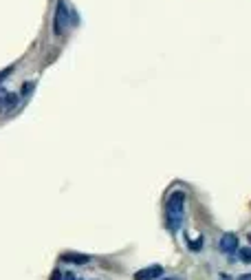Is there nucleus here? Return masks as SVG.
Listing matches in <instances>:
<instances>
[{
  "label": "nucleus",
  "instance_id": "423d86ee",
  "mask_svg": "<svg viewBox=\"0 0 251 280\" xmlns=\"http://www.w3.org/2000/svg\"><path fill=\"white\" fill-rule=\"evenodd\" d=\"M60 260L62 263H71V265H86L90 263V256H86V254H62Z\"/></svg>",
  "mask_w": 251,
  "mask_h": 280
},
{
  "label": "nucleus",
  "instance_id": "1a4fd4ad",
  "mask_svg": "<svg viewBox=\"0 0 251 280\" xmlns=\"http://www.w3.org/2000/svg\"><path fill=\"white\" fill-rule=\"evenodd\" d=\"M14 69H16V66H9V69H5L3 73H0V82H3L5 77H9V75H11V71H14Z\"/></svg>",
  "mask_w": 251,
  "mask_h": 280
},
{
  "label": "nucleus",
  "instance_id": "20e7f679",
  "mask_svg": "<svg viewBox=\"0 0 251 280\" xmlns=\"http://www.w3.org/2000/svg\"><path fill=\"white\" fill-rule=\"evenodd\" d=\"M18 97L16 93H11V90H7V88H0V113H7V111H11V108H16L18 106Z\"/></svg>",
  "mask_w": 251,
  "mask_h": 280
},
{
  "label": "nucleus",
  "instance_id": "0eeeda50",
  "mask_svg": "<svg viewBox=\"0 0 251 280\" xmlns=\"http://www.w3.org/2000/svg\"><path fill=\"white\" fill-rule=\"evenodd\" d=\"M238 258L242 260V263H249L251 265V247H238Z\"/></svg>",
  "mask_w": 251,
  "mask_h": 280
},
{
  "label": "nucleus",
  "instance_id": "ddd939ff",
  "mask_svg": "<svg viewBox=\"0 0 251 280\" xmlns=\"http://www.w3.org/2000/svg\"><path fill=\"white\" fill-rule=\"evenodd\" d=\"M249 245H251V232H249Z\"/></svg>",
  "mask_w": 251,
  "mask_h": 280
},
{
  "label": "nucleus",
  "instance_id": "f257e3e1",
  "mask_svg": "<svg viewBox=\"0 0 251 280\" xmlns=\"http://www.w3.org/2000/svg\"><path fill=\"white\" fill-rule=\"evenodd\" d=\"M183 221H185V192L174 190L165 203V223H168L170 232H179Z\"/></svg>",
  "mask_w": 251,
  "mask_h": 280
},
{
  "label": "nucleus",
  "instance_id": "39448f33",
  "mask_svg": "<svg viewBox=\"0 0 251 280\" xmlns=\"http://www.w3.org/2000/svg\"><path fill=\"white\" fill-rule=\"evenodd\" d=\"M163 276V267L161 265H152V267H143L134 273V280H159Z\"/></svg>",
  "mask_w": 251,
  "mask_h": 280
},
{
  "label": "nucleus",
  "instance_id": "7ed1b4c3",
  "mask_svg": "<svg viewBox=\"0 0 251 280\" xmlns=\"http://www.w3.org/2000/svg\"><path fill=\"white\" fill-rule=\"evenodd\" d=\"M218 247H220V252L223 254H227V256H234V254L238 252V236L236 234H223L220 236V241H218Z\"/></svg>",
  "mask_w": 251,
  "mask_h": 280
},
{
  "label": "nucleus",
  "instance_id": "9d476101",
  "mask_svg": "<svg viewBox=\"0 0 251 280\" xmlns=\"http://www.w3.org/2000/svg\"><path fill=\"white\" fill-rule=\"evenodd\" d=\"M31 88H33V84L27 82V84H24V88H22V95H29V93H31Z\"/></svg>",
  "mask_w": 251,
  "mask_h": 280
},
{
  "label": "nucleus",
  "instance_id": "f8f14e48",
  "mask_svg": "<svg viewBox=\"0 0 251 280\" xmlns=\"http://www.w3.org/2000/svg\"><path fill=\"white\" fill-rule=\"evenodd\" d=\"M220 278H223V280H231L229 273H220Z\"/></svg>",
  "mask_w": 251,
  "mask_h": 280
},
{
  "label": "nucleus",
  "instance_id": "6e6552de",
  "mask_svg": "<svg viewBox=\"0 0 251 280\" xmlns=\"http://www.w3.org/2000/svg\"><path fill=\"white\" fill-rule=\"evenodd\" d=\"M189 249H192V252H200V249H203V236H198L196 241H189Z\"/></svg>",
  "mask_w": 251,
  "mask_h": 280
},
{
  "label": "nucleus",
  "instance_id": "f03ea898",
  "mask_svg": "<svg viewBox=\"0 0 251 280\" xmlns=\"http://www.w3.org/2000/svg\"><path fill=\"white\" fill-rule=\"evenodd\" d=\"M66 27H69V7H66L64 0H58V5H55V16H53V33L64 35Z\"/></svg>",
  "mask_w": 251,
  "mask_h": 280
},
{
  "label": "nucleus",
  "instance_id": "9b49d317",
  "mask_svg": "<svg viewBox=\"0 0 251 280\" xmlns=\"http://www.w3.org/2000/svg\"><path fill=\"white\" fill-rule=\"evenodd\" d=\"M238 280H251V273H242V276L238 278Z\"/></svg>",
  "mask_w": 251,
  "mask_h": 280
}]
</instances>
